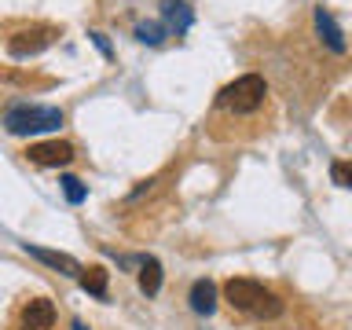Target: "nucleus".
<instances>
[{
  "label": "nucleus",
  "mask_w": 352,
  "mask_h": 330,
  "mask_svg": "<svg viewBox=\"0 0 352 330\" xmlns=\"http://www.w3.org/2000/svg\"><path fill=\"white\" fill-rule=\"evenodd\" d=\"M107 268H99V264H92V268H81V275H77V283H81L85 294L92 297H107Z\"/></svg>",
  "instance_id": "9d476101"
},
{
  "label": "nucleus",
  "mask_w": 352,
  "mask_h": 330,
  "mask_svg": "<svg viewBox=\"0 0 352 330\" xmlns=\"http://www.w3.org/2000/svg\"><path fill=\"white\" fill-rule=\"evenodd\" d=\"M26 158H30L33 165H48V169H59V165H70V162H74V143H66V140L30 143V147H26Z\"/></svg>",
  "instance_id": "39448f33"
},
{
  "label": "nucleus",
  "mask_w": 352,
  "mask_h": 330,
  "mask_svg": "<svg viewBox=\"0 0 352 330\" xmlns=\"http://www.w3.org/2000/svg\"><path fill=\"white\" fill-rule=\"evenodd\" d=\"M187 301H191V308H195L198 316H213V308H217V286L209 283V279H198L191 286V297H187Z\"/></svg>",
  "instance_id": "1a4fd4ad"
},
{
  "label": "nucleus",
  "mask_w": 352,
  "mask_h": 330,
  "mask_svg": "<svg viewBox=\"0 0 352 330\" xmlns=\"http://www.w3.org/2000/svg\"><path fill=\"white\" fill-rule=\"evenodd\" d=\"M88 37H92V44H96V48H99V52H103L107 59H110V41L103 37V33H88Z\"/></svg>",
  "instance_id": "dca6fc26"
},
{
  "label": "nucleus",
  "mask_w": 352,
  "mask_h": 330,
  "mask_svg": "<svg viewBox=\"0 0 352 330\" xmlns=\"http://www.w3.org/2000/svg\"><path fill=\"white\" fill-rule=\"evenodd\" d=\"M63 125V110L59 107H33L19 103L4 114V129L11 136H37V132H52Z\"/></svg>",
  "instance_id": "f03ea898"
},
{
  "label": "nucleus",
  "mask_w": 352,
  "mask_h": 330,
  "mask_svg": "<svg viewBox=\"0 0 352 330\" xmlns=\"http://www.w3.org/2000/svg\"><path fill=\"white\" fill-rule=\"evenodd\" d=\"M264 96H268L264 77L261 74H242L228 88H220L217 103L224 107V110H231V114H253V110L264 103Z\"/></svg>",
  "instance_id": "7ed1b4c3"
},
{
  "label": "nucleus",
  "mask_w": 352,
  "mask_h": 330,
  "mask_svg": "<svg viewBox=\"0 0 352 330\" xmlns=\"http://www.w3.org/2000/svg\"><path fill=\"white\" fill-rule=\"evenodd\" d=\"M165 30H169L165 22H140V26H136V37H140L143 44H162V41H165Z\"/></svg>",
  "instance_id": "4468645a"
},
{
  "label": "nucleus",
  "mask_w": 352,
  "mask_h": 330,
  "mask_svg": "<svg viewBox=\"0 0 352 330\" xmlns=\"http://www.w3.org/2000/svg\"><path fill=\"white\" fill-rule=\"evenodd\" d=\"M312 19H316V33H319V41L327 44L330 52H345V33H341V26L334 22V15H330L327 8H316L312 11Z\"/></svg>",
  "instance_id": "0eeeda50"
},
{
  "label": "nucleus",
  "mask_w": 352,
  "mask_h": 330,
  "mask_svg": "<svg viewBox=\"0 0 352 330\" xmlns=\"http://www.w3.org/2000/svg\"><path fill=\"white\" fill-rule=\"evenodd\" d=\"M140 290L147 297H154L162 290V264H158V257H143V264H140Z\"/></svg>",
  "instance_id": "9b49d317"
},
{
  "label": "nucleus",
  "mask_w": 352,
  "mask_h": 330,
  "mask_svg": "<svg viewBox=\"0 0 352 330\" xmlns=\"http://www.w3.org/2000/svg\"><path fill=\"white\" fill-rule=\"evenodd\" d=\"M224 297H228V305L235 308V312H250L257 319L283 316V301L268 290V286H261L257 279H228Z\"/></svg>",
  "instance_id": "f257e3e1"
},
{
  "label": "nucleus",
  "mask_w": 352,
  "mask_h": 330,
  "mask_svg": "<svg viewBox=\"0 0 352 330\" xmlns=\"http://www.w3.org/2000/svg\"><path fill=\"white\" fill-rule=\"evenodd\" d=\"M330 180H334L338 187H349L352 191V162H334L330 165Z\"/></svg>",
  "instance_id": "2eb2a0df"
},
{
  "label": "nucleus",
  "mask_w": 352,
  "mask_h": 330,
  "mask_svg": "<svg viewBox=\"0 0 352 330\" xmlns=\"http://www.w3.org/2000/svg\"><path fill=\"white\" fill-rule=\"evenodd\" d=\"M52 323H55V305L48 297H33L22 308V330H52Z\"/></svg>",
  "instance_id": "423d86ee"
},
{
  "label": "nucleus",
  "mask_w": 352,
  "mask_h": 330,
  "mask_svg": "<svg viewBox=\"0 0 352 330\" xmlns=\"http://www.w3.org/2000/svg\"><path fill=\"white\" fill-rule=\"evenodd\" d=\"M26 253L30 257H37L41 264H48V268L63 272V275H81V264H77L70 253H59V250H44V246H30L26 242Z\"/></svg>",
  "instance_id": "6e6552de"
},
{
  "label": "nucleus",
  "mask_w": 352,
  "mask_h": 330,
  "mask_svg": "<svg viewBox=\"0 0 352 330\" xmlns=\"http://www.w3.org/2000/svg\"><path fill=\"white\" fill-rule=\"evenodd\" d=\"M162 15L176 33H184L187 26H191V8H187L184 0H162Z\"/></svg>",
  "instance_id": "f8f14e48"
},
{
  "label": "nucleus",
  "mask_w": 352,
  "mask_h": 330,
  "mask_svg": "<svg viewBox=\"0 0 352 330\" xmlns=\"http://www.w3.org/2000/svg\"><path fill=\"white\" fill-rule=\"evenodd\" d=\"M55 37H59L55 26H30V30H22L8 41V52L15 55V59H30V55H41L48 44H55Z\"/></svg>",
  "instance_id": "20e7f679"
},
{
  "label": "nucleus",
  "mask_w": 352,
  "mask_h": 330,
  "mask_svg": "<svg viewBox=\"0 0 352 330\" xmlns=\"http://www.w3.org/2000/svg\"><path fill=\"white\" fill-rule=\"evenodd\" d=\"M59 184H63V195H66V202H70V206H81L88 198V187L77 180V176H63Z\"/></svg>",
  "instance_id": "ddd939ff"
},
{
  "label": "nucleus",
  "mask_w": 352,
  "mask_h": 330,
  "mask_svg": "<svg viewBox=\"0 0 352 330\" xmlns=\"http://www.w3.org/2000/svg\"><path fill=\"white\" fill-rule=\"evenodd\" d=\"M74 330H88V327L81 323V319H74Z\"/></svg>",
  "instance_id": "f3484780"
}]
</instances>
